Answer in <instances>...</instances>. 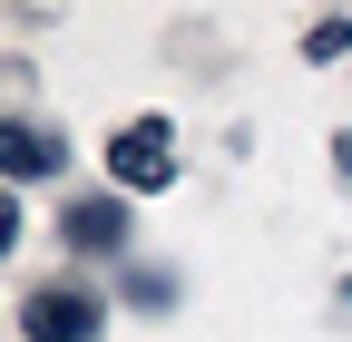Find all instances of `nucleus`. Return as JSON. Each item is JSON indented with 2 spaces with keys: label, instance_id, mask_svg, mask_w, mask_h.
Returning <instances> with one entry per match:
<instances>
[{
  "label": "nucleus",
  "instance_id": "1",
  "mask_svg": "<svg viewBox=\"0 0 352 342\" xmlns=\"http://www.w3.org/2000/svg\"><path fill=\"white\" fill-rule=\"evenodd\" d=\"M108 176H118L127 196H157V186L176 176V127H166V117L118 127V137H108Z\"/></svg>",
  "mask_w": 352,
  "mask_h": 342
},
{
  "label": "nucleus",
  "instance_id": "2",
  "mask_svg": "<svg viewBox=\"0 0 352 342\" xmlns=\"http://www.w3.org/2000/svg\"><path fill=\"white\" fill-rule=\"evenodd\" d=\"M20 323H30V342H98L108 304H98V293H78V284H50V293H30V304H20Z\"/></svg>",
  "mask_w": 352,
  "mask_h": 342
},
{
  "label": "nucleus",
  "instance_id": "3",
  "mask_svg": "<svg viewBox=\"0 0 352 342\" xmlns=\"http://www.w3.org/2000/svg\"><path fill=\"white\" fill-rule=\"evenodd\" d=\"M59 166H69V137H59V127L0 117V186H20V176H59Z\"/></svg>",
  "mask_w": 352,
  "mask_h": 342
},
{
  "label": "nucleus",
  "instance_id": "4",
  "mask_svg": "<svg viewBox=\"0 0 352 342\" xmlns=\"http://www.w3.org/2000/svg\"><path fill=\"white\" fill-rule=\"evenodd\" d=\"M59 235H69L78 254H118V244H127V196H78L69 216H59Z\"/></svg>",
  "mask_w": 352,
  "mask_h": 342
},
{
  "label": "nucleus",
  "instance_id": "5",
  "mask_svg": "<svg viewBox=\"0 0 352 342\" xmlns=\"http://www.w3.org/2000/svg\"><path fill=\"white\" fill-rule=\"evenodd\" d=\"M303 59H352V20H314L303 30Z\"/></svg>",
  "mask_w": 352,
  "mask_h": 342
},
{
  "label": "nucleus",
  "instance_id": "6",
  "mask_svg": "<svg viewBox=\"0 0 352 342\" xmlns=\"http://www.w3.org/2000/svg\"><path fill=\"white\" fill-rule=\"evenodd\" d=\"M10 235H20V205H10V186H0V254H10Z\"/></svg>",
  "mask_w": 352,
  "mask_h": 342
},
{
  "label": "nucleus",
  "instance_id": "7",
  "mask_svg": "<svg viewBox=\"0 0 352 342\" xmlns=\"http://www.w3.org/2000/svg\"><path fill=\"white\" fill-rule=\"evenodd\" d=\"M342 313H352V284H342Z\"/></svg>",
  "mask_w": 352,
  "mask_h": 342
}]
</instances>
